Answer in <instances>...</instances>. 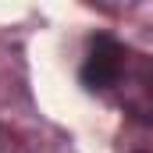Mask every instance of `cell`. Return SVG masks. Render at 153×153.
<instances>
[{"label":"cell","mask_w":153,"mask_h":153,"mask_svg":"<svg viewBox=\"0 0 153 153\" xmlns=\"http://www.w3.org/2000/svg\"><path fill=\"white\" fill-rule=\"evenodd\" d=\"M125 46L111 36H96L93 46H89V57L82 64V85L85 89H107L114 85L121 71H125Z\"/></svg>","instance_id":"cell-1"}]
</instances>
